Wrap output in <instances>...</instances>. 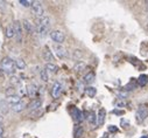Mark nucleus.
<instances>
[{"label": "nucleus", "mask_w": 148, "mask_h": 138, "mask_svg": "<svg viewBox=\"0 0 148 138\" xmlns=\"http://www.w3.org/2000/svg\"><path fill=\"white\" fill-rule=\"evenodd\" d=\"M50 18L47 15H43L41 18H38L35 23V32L39 34L40 37H46L49 33L50 29Z\"/></svg>", "instance_id": "f257e3e1"}, {"label": "nucleus", "mask_w": 148, "mask_h": 138, "mask_svg": "<svg viewBox=\"0 0 148 138\" xmlns=\"http://www.w3.org/2000/svg\"><path fill=\"white\" fill-rule=\"evenodd\" d=\"M0 67H1V69L4 70V73L6 74H10V75H13L15 73V61H13L11 57L8 56H5L1 59V61H0Z\"/></svg>", "instance_id": "f03ea898"}, {"label": "nucleus", "mask_w": 148, "mask_h": 138, "mask_svg": "<svg viewBox=\"0 0 148 138\" xmlns=\"http://www.w3.org/2000/svg\"><path fill=\"white\" fill-rule=\"evenodd\" d=\"M135 117H136V122L138 123H142L147 117H148V107L147 106H140L136 110V114H135Z\"/></svg>", "instance_id": "7ed1b4c3"}, {"label": "nucleus", "mask_w": 148, "mask_h": 138, "mask_svg": "<svg viewBox=\"0 0 148 138\" xmlns=\"http://www.w3.org/2000/svg\"><path fill=\"white\" fill-rule=\"evenodd\" d=\"M30 10L33 12V14L38 18H41L45 15V8L42 6V4L40 1H33L32 6H30Z\"/></svg>", "instance_id": "20e7f679"}, {"label": "nucleus", "mask_w": 148, "mask_h": 138, "mask_svg": "<svg viewBox=\"0 0 148 138\" xmlns=\"http://www.w3.org/2000/svg\"><path fill=\"white\" fill-rule=\"evenodd\" d=\"M50 38L57 43V45H62L65 40V35L64 33L61 32V30H53L50 32Z\"/></svg>", "instance_id": "39448f33"}, {"label": "nucleus", "mask_w": 148, "mask_h": 138, "mask_svg": "<svg viewBox=\"0 0 148 138\" xmlns=\"http://www.w3.org/2000/svg\"><path fill=\"white\" fill-rule=\"evenodd\" d=\"M13 26L15 30V41L18 43H21L22 42V25L20 21H14Z\"/></svg>", "instance_id": "423d86ee"}, {"label": "nucleus", "mask_w": 148, "mask_h": 138, "mask_svg": "<svg viewBox=\"0 0 148 138\" xmlns=\"http://www.w3.org/2000/svg\"><path fill=\"white\" fill-rule=\"evenodd\" d=\"M27 107H28V109H29V111H30V112H32V111H36V110H39V109H41V108H42V99H41V98L33 99Z\"/></svg>", "instance_id": "0eeeda50"}, {"label": "nucleus", "mask_w": 148, "mask_h": 138, "mask_svg": "<svg viewBox=\"0 0 148 138\" xmlns=\"http://www.w3.org/2000/svg\"><path fill=\"white\" fill-rule=\"evenodd\" d=\"M71 116L73 117V119L76 121V123H82L84 121V115L78 108H73L71 110Z\"/></svg>", "instance_id": "6e6552de"}, {"label": "nucleus", "mask_w": 148, "mask_h": 138, "mask_svg": "<svg viewBox=\"0 0 148 138\" xmlns=\"http://www.w3.org/2000/svg\"><path fill=\"white\" fill-rule=\"evenodd\" d=\"M62 84L57 81V82H55L54 83V86H53V88H51V96L54 97V98H58L60 96H61V94H62Z\"/></svg>", "instance_id": "1a4fd4ad"}, {"label": "nucleus", "mask_w": 148, "mask_h": 138, "mask_svg": "<svg viewBox=\"0 0 148 138\" xmlns=\"http://www.w3.org/2000/svg\"><path fill=\"white\" fill-rule=\"evenodd\" d=\"M54 49H55V52H56V54H57V56L60 57V59H65L66 56H68V52H66V49L64 48V47H62L61 45H55L54 46Z\"/></svg>", "instance_id": "9d476101"}, {"label": "nucleus", "mask_w": 148, "mask_h": 138, "mask_svg": "<svg viewBox=\"0 0 148 138\" xmlns=\"http://www.w3.org/2000/svg\"><path fill=\"white\" fill-rule=\"evenodd\" d=\"M22 27L25 28V30L29 34H34L35 33V27H34V25L29 21V20H27V19H25V20H22Z\"/></svg>", "instance_id": "9b49d317"}, {"label": "nucleus", "mask_w": 148, "mask_h": 138, "mask_svg": "<svg viewBox=\"0 0 148 138\" xmlns=\"http://www.w3.org/2000/svg\"><path fill=\"white\" fill-rule=\"evenodd\" d=\"M43 59H45V61H47V63H54V61H55L53 52L48 47H46L43 50Z\"/></svg>", "instance_id": "f8f14e48"}, {"label": "nucleus", "mask_w": 148, "mask_h": 138, "mask_svg": "<svg viewBox=\"0 0 148 138\" xmlns=\"http://www.w3.org/2000/svg\"><path fill=\"white\" fill-rule=\"evenodd\" d=\"M27 94H28L30 97L38 96V94H39V88L36 87L34 83H30V84L27 86Z\"/></svg>", "instance_id": "ddd939ff"}, {"label": "nucleus", "mask_w": 148, "mask_h": 138, "mask_svg": "<svg viewBox=\"0 0 148 138\" xmlns=\"http://www.w3.org/2000/svg\"><path fill=\"white\" fill-rule=\"evenodd\" d=\"M105 117H106V110L104 108H100L97 115V125H103L105 123Z\"/></svg>", "instance_id": "4468645a"}, {"label": "nucleus", "mask_w": 148, "mask_h": 138, "mask_svg": "<svg viewBox=\"0 0 148 138\" xmlns=\"http://www.w3.org/2000/svg\"><path fill=\"white\" fill-rule=\"evenodd\" d=\"M6 102L8 103L10 107H13V106H15V104H18V103L21 102V97H20L19 95H13V96L8 97V98L6 99Z\"/></svg>", "instance_id": "2eb2a0df"}, {"label": "nucleus", "mask_w": 148, "mask_h": 138, "mask_svg": "<svg viewBox=\"0 0 148 138\" xmlns=\"http://www.w3.org/2000/svg\"><path fill=\"white\" fill-rule=\"evenodd\" d=\"M45 69L47 70L48 74H56L57 70H58V68H57V66L55 63H46Z\"/></svg>", "instance_id": "dca6fc26"}, {"label": "nucleus", "mask_w": 148, "mask_h": 138, "mask_svg": "<svg viewBox=\"0 0 148 138\" xmlns=\"http://www.w3.org/2000/svg\"><path fill=\"white\" fill-rule=\"evenodd\" d=\"M8 103L6 101H3L0 99V114L1 115H6L8 111H10V108H8Z\"/></svg>", "instance_id": "f3484780"}, {"label": "nucleus", "mask_w": 148, "mask_h": 138, "mask_svg": "<svg viewBox=\"0 0 148 138\" xmlns=\"http://www.w3.org/2000/svg\"><path fill=\"white\" fill-rule=\"evenodd\" d=\"M26 107H27V106H26V103H25L23 101H21L20 103H18V104L11 107V109H12V111H14V112H21L22 110H25Z\"/></svg>", "instance_id": "a211bd4d"}, {"label": "nucleus", "mask_w": 148, "mask_h": 138, "mask_svg": "<svg viewBox=\"0 0 148 138\" xmlns=\"http://www.w3.org/2000/svg\"><path fill=\"white\" fill-rule=\"evenodd\" d=\"M6 37L8 39H12V38H15V30H14V26L13 23H10L6 28Z\"/></svg>", "instance_id": "6ab92c4d"}, {"label": "nucleus", "mask_w": 148, "mask_h": 138, "mask_svg": "<svg viewBox=\"0 0 148 138\" xmlns=\"http://www.w3.org/2000/svg\"><path fill=\"white\" fill-rule=\"evenodd\" d=\"M95 80H96V76H95V73H92V72L88 73L84 76V83L85 84H92L95 82Z\"/></svg>", "instance_id": "aec40b11"}, {"label": "nucleus", "mask_w": 148, "mask_h": 138, "mask_svg": "<svg viewBox=\"0 0 148 138\" xmlns=\"http://www.w3.org/2000/svg\"><path fill=\"white\" fill-rule=\"evenodd\" d=\"M88 122H89L92 126L97 125V116H96V114H95L93 111H90V112H89V115H88Z\"/></svg>", "instance_id": "412c9836"}, {"label": "nucleus", "mask_w": 148, "mask_h": 138, "mask_svg": "<svg viewBox=\"0 0 148 138\" xmlns=\"http://www.w3.org/2000/svg\"><path fill=\"white\" fill-rule=\"evenodd\" d=\"M86 68V66H85V63L84 62H77L75 66H73V70H75L76 73H81L82 70H84V69Z\"/></svg>", "instance_id": "4be33fe9"}, {"label": "nucleus", "mask_w": 148, "mask_h": 138, "mask_svg": "<svg viewBox=\"0 0 148 138\" xmlns=\"http://www.w3.org/2000/svg\"><path fill=\"white\" fill-rule=\"evenodd\" d=\"M136 82H138V84H139L140 87H145V86L147 84V82H148V76L145 75V74H142V75L139 76V79H138Z\"/></svg>", "instance_id": "5701e85b"}, {"label": "nucleus", "mask_w": 148, "mask_h": 138, "mask_svg": "<svg viewBox=\"0 0 148 138\" xmlns=\"http://www.w3.org/2000/svg\"><path fill=\"white\" fill-rule=\"evenodd\" d=\"M15 67L18 69H20V70H23V69L26 68V62L22 59H16L15 60Z\"/></svg>", "instance_id": "b1692460"}, {"label": "nucleus", "mask_w": 148, "mask_h": 138, "mask_svg": "<svg viewBox=\"0 0 148 138\" xmlns=\"http://www.w3.org/2000/svg\"><path fill=\"white\" fill-rule=\"evenodd\" d=\"M85 92H86V95H88L89 97H95L96 94H97V89H96L95 87H88V88L85 89Z\"/></svg>", "instance_id": "393cba45"}, {"label": "nucleus", "mask_w": 148, "mask_h": 138, "mask_svg": "<svg viewBox=\"0 0 148 138\" xmlns=\"http://www.w3.org/2000/svg\"><path fill=\"white\" fill-rule=\"evenodd\" d=\"M40 79H41L43 82H48L49 75H48V73H47L46 69H41V70H40Z\"/></svg>", "instance_id": "a878e982"}, {"label": "nucleus", "mask_w": 148, "mask_h": 138, "mask_svg": "<svg viewBox=\"0 0 148 138\" xmlns=\"http://www.w3.org/2000/svg\"><path fill=\"white\" fill-rule=\"evenodd\" d=\"M83 133H84V129L82 126H78L76 129V132H75V138H81L83 136Z\"/></svg>", "instance_id": "bb28decb"}, {"label": "nucleus", "mask_w": 148, "mask_h": 138, "mask_svg": "<svg viewBox=\"0 0 148 138\" xmlns=\"http://www.w3.org/2000/svg\"><path fill=\"white\" fill-rule=\"evenodd\" d=\"M19 4L22 5L23 7H30L33 1H29V0H19Z\"/></svg>", "instance_id": "cd10ccee"}, {"label": "nucleus", "mask_w": 148, "mask_h": 138, "mask_svg": "<svg viewBox=\"0 0 148 138\" xmlns=\"http://www.w3.org/2000/svg\"><path fill=\"white\" fill-rule=\"evenodd\" d=\"M6 95H7V97H11V96H13V95H16V94H15V89H14V87H10V88H7V89H6Z\"/></svg>", "instance_id": "c85d7f7f"}, {"label": "nucleus", "mask_w": 148, "mask_h": 138, "mask_svg": "<svg viewBox=\"0 0 148 138\" xmlns=\"http://www.w3.org/2000/svg\"><path fill=\"white\" fill-rule=\"evenodd\" d=\"M136 87V84H134L133 82H130L127 86H125V88H124V90H126V91H128V90H133L134 88Z\"/></svg>", "instance_id": "c756f323"}, {"label": "nucleus", "mask_w": 148, "mask_h": 138, "mask_svg": "<svg viewBox=\"0 0 148 138\" xmlns=\"http://www.w3.org/2000/svg\"><path fill=\"white\" fill-rule=\"evenodd\" d=\"M82 53H81V50H75V52H73V59H75V60H79L81 57H82Z\"/></svg>", "instance_id": "7c9ffc66"}, {"label": "nucleus", "mask_w": 148, "mask_h": 138, "mask_svg": "<svg viewBox=\"0 0 148 138\" xmlns=\"http://www.w3.org/2000/svg\"><path fill=\"white\" fill-rule=\"evenodd\" d=\"M10 82H11L12 84H19V83H20V81H19V79H18L16 76H12L11 80H10Z\"/></svg>", "instance_id": "2f4dec72"}, {"label": "nucleus", "mask_w": 148, "mask_h": 138, "mask_svg": "<svg viewBox=\"0 0 148 138\" xmlns=\"http://www.w3.org/2000/svg\"><path fill=\"white\" fill-rule=\"evenodd\" d=\"M108 131H110V132L116 133V132L118 131V128H117V126H114V125H110V126H108Z\"/></svg>", "instance_id": "473e14b6"}, {"label": "nucleus", "mask_w": 148, "mask_h": 138, "mask_svg": "<svg viewBox=\"0 0 148 138\" xmlns=\"http://www.w3.org/2000/svg\"><path fill=\"white\" fill-rule=\"evenodd\" d=\"M113 112L117 114V115H124V111H119V110H114Z\"/></svg>", "instance_id": "72a5a7b5"}, {"label": "nucleus", "mask_w": 148, "mask_h": 138, "mask_svg": "<svg viewBox=\"0 0 148 138\" xmlns=\"http://www.w3.org/2000/svg\"><path fill=\"white\" fill-rule=\"evenodd\" d=\"M4 133V128H3V125L1 124H0V136H1Z\"/></svg>", "instance_id": "f704fd0d"}, {"label": "nucleus", "mask_w": 148, "mask_h": 138, "mask_svg": "<svg viewBox=\"0 0 148 138\" xmlns=\"http://www.w3.org/2000/svg\"><path fill=\"white\" fill-rule=\"evenodd\" d=\"M101 138H108V135H107V133H104V135H103V137H101Z\"/></svg>", "instance_id": "c9c22d12"}, {"label": "nucleus", "mask_w": 148, "mask_h": 138, "mask_svg": "<svg viewBox=\"0 0 148 138\" xmlns=\"http://www.w3.org/2000/svg\"><path fill=\"white\" fill-rule=\"evenodd\" d=\"M146 8H147V11H148V1H146Z\"/></svg>", "instance_id": "e433bc0d"}, {"label": "nucleus", "mask_w": 148, "mask_h": 138, "mask_svg": "<svg viewBox=\"0 0 148 138\" xmlns=\"http://www.w3.org/2000/svg\"><path fill=\"white\" fill-rule=\"evenodd\" d=\"M141 138H148V136H142Z\"/></svg>", "instance_id": "4c0bfd02"}, {"label": "nucleus", "mask_w": 148, "mask_h": 138, "mask_svg": "<svg viewBox=\"0 0 148 138\" xmlns=\"http://www.w3.org/2000/svg\"><path fill=\"white\" fill-rule=\"evenodd\" d=\"M0 138H5V137H3V136H0Z\"/></svg>", "instance_id": "58836bf2"}]
</instances>
